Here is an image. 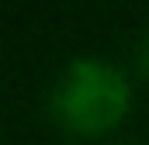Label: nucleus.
Instances as JSON below:
<instances>
[{"label": "nucleus", "mask_w": 149, "mask_h": 145, "mask_svg": "<svg viewBox=\"0 0 149 145\" xmlns=\"http://www.w3.org/2000/svg\"><path fill=\"white\" fill-rule=\"evenodd\" d=\"M125 107H128V83L121 69L97 55H80L66 62V69L52 86V114L76 131L111 128Z\"/></svg>", "instance_id": "obj_1"}, {"label": "nucleus", "mask_w": 149, "mask_h": 145, "mask_svg": "<svg viewBox=\"0 0 149 145\" xmlns=\"http://www.w3.org/2000/svg\"><path fill=\"white\" fill-rule=\"evenodd\" d=\"M135 62H139V66H146V69H149V38L142 41V45H139V52H135Z\"/></svg>", "instance_id": "obj_2"}]
</instances>
